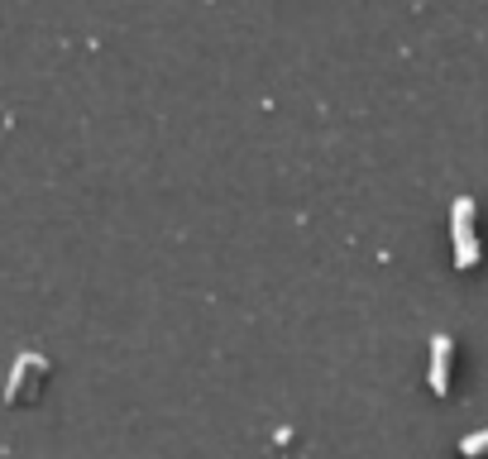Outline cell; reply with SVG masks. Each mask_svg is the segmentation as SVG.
Segmentation results:
<instances>
[{"instance_id": "cell-2", "label": "cell", "mask_w": 488, "mask_h": 459, "mask_svg": "<svg viewBox=\"0 0 488 459\" xmlns=\"http://www.w3.org/2000/svg\"><path fill=\"white\" fill-rule=\"evenodd\" d=\"M29 368H39V373H43V368H48V359H43V354H33V349H24L20 359L10 364V378H5V402H14V397H20V387H24V373H29Z\"/></svg>"}, {"instance_id": "cell-3", "label": "cell", "mask_w": 488, "mask_h": 459, "mask_svg": "<svg viewBox=\"0 0 488 459\" xmlns=\"http://www.w3.org/2000/svg\"><path fill=\"white\" fill-rule=\"evenodd\" d=\"M455 268H474L479 263V240H474V225H455Z\"/></svg>"}, {"instance_id": "cell-1", "label": "cell", "mask_w": 488, "mask_h": 459, "mask_svg": "<svg viewBox=\"0 0 488 459\" xmlns=\"http://www.w3.org/2000/svg\"><path fill=\"white\" fill-rule=\"evenodd\" d=\"M431 393H445L450 387V335H431Z\"/></svg>"}, {"instance_id": "cell-4", "label": "cell", "mask_w": 488, "mask_h": 459, "mask_svg": "<svg viewBox=\"0 0 488 459\" xmlns=\"http://www.w3.org/2000/svg\"><path fill=\"white\" fill-rule=\"evenodd\" d=\"M450 225H474V196H455V206H450Z\"/></svg>"}]
</instances>
